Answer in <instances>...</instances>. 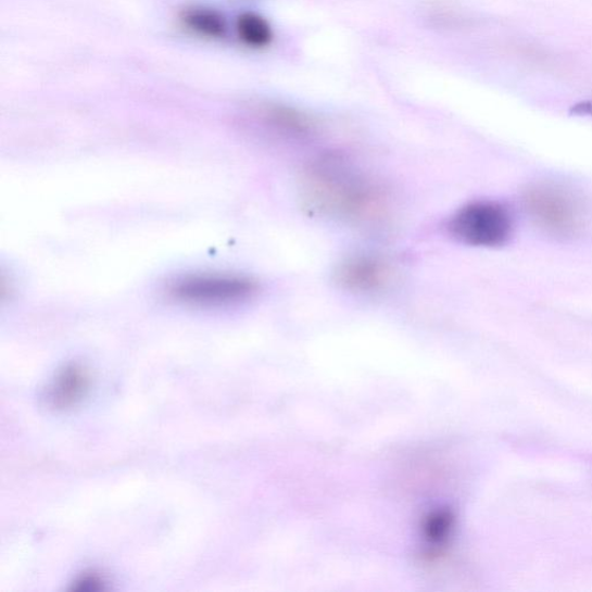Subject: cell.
<instances>
[{
  "label": "cell",
  "instance_id": "1",
  "mask_svg": "<svg viewBox=\"0 0 592 592\" xmlns=\"http://www.w3.org/2000/svg\"><path fill=\"white\" fill-rule=\"evenodd\" d=\"M304 204L319 217L356 226L381 223L389 213L383 186L340 154L322 155L302 174Z\"/></svg>",
  "mask_w": 592,
  "mask_h": 592
},
{
  "label": "cell",
  "instance_id": "7",
  "mask_svg": "<svg viewBox=\"0 0 592 592\" xmlns=\"http://www.w3.org/2000/svg\"><path fill=\"white\" fill-rule=\"evenodd\" d=\"M179 20L191 32L210 39H223L227 34L225 16L217 10L194 7L179 14Z\"/></svg>",
  "mask_w": 592,
  "mask_h": 592
},
{
  "label": "cell",
  "instance_id": "6",
  "mask_svg": "<svg viewBox=\"0 0 592 592\" xmlns=\"http://www.w3.org/2000/svg\"><path fill=\"white\" fill-rule=\"evenodd\" d=\"M262 117L268 129L285 139L303 140L316 133L315 122L290 106H266Z\"/></svg>",
  "mask_w": 592,
  "mask_h": 592
},
{
  "label": "cell",
  "instance_id": "4",
  "mask_svg": "<svg viewBox=\"0 0 592 592\" xmlns=\"http://www.w3.org/2000/svg\"><path fill=\"white\" fill-rule=\"evenodd\" d=\"M259 292L255 280L229 274L188 275L171 282L172 299L197 306H224L253 298Z\"/></svg>",
  "mask_w": 592,
  "mask_h": 592
},
{
  "label": "cell",
  "instance_id": "5",
  "mask_svg": "<svg viewBox=\"0 0 592 592\" xmlns=\"http://www.w3.org/2000/svg\"><path fill=\"white\" fill-rule=\"evenodd\" d=\"M392 277L391 266L373 255H357L340 263L335 279L342 289L368 294L386 289Z\"/></svg>",
  "mask_w": 592,
  "mask_h": 592
},
{
  "label": "cell",
  "instance_id": "8",
  "mask_svg": "<svg viewBox=\"0 0 592 592\" xmlns=\"http://www.w3.org/2000/svg\"><path fill=\"white\" fill-rule=\"evenodd\" d=\"M237 30L240 40L248 47L263 49L274 41V30L262 15L244 12L239 15Z\"/></svg>",
  "mask_w": 592,
  "mask_h": 592
},
{
  "label": "cell",
  "instance_id": "3",
  "mask_svg": "<svg viewBox=\"0 0 592 592\" xmlns=\"http://www.w3.org/2000/svg\"><path fill=\"white\" fill-rule=\"evenodd\" d=\"M448 230L461 243L493 248L509 241L514 221L511 211L504 204L479 201L459 209L448 224Z\"/></svg>",
  "mask_w": 592,
  "mask_h": 592
},
{
  "label": "cell",
  "instance_id": "2",
  "mask_svg": "<svg viewBox=\"0 0 592 592\" xmlns=\"http://www.w3.org/2000/svg\"><path fill=\"white\" fill-rule=\"evenodd\" d=\"M524 203L531 221L551 237L577 238L587 226L583 200L576 191L562 185H532L525 192Z\"/></svg>",
  "mask_w": 592,
  "mask_h": 592
},
{
  "label": "cell",
  "instance_id": "9",
  "mask_svg": "<svg viewBox=\"0 0 592 592\" xmlns=\"http://www.w3.org/2000/svg\"><path fill=\"white\" fill-rule=\"evenodd\" d=\"M570 113L576 116L592 118V101H582L572 105Z\"/></svg>",
  "mask_w": 592,
  "mask_h": 592
}]
</instances>
